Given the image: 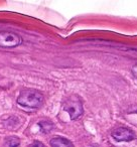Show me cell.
I'll list each match as a JSON object with an SVG mask.
<instances>
[{"mask_svg": "<svg viewBox=\"0 0 137 147\" xmlns=\"http://www.w3.org/2000/svg\"><path fill=\"white\" fill-rule=\"evenodd\" d=\"M43 95L40 92L32 89H26V90L21 91L17 103L20 106L26 107V108L36 109L39 108L43 104Z\"/></svg>", "mask_w": 137, "mask_h": 147, "instance_id": "obj_1", "label": "cell"}, {"mask_svg": "<svg viewBox=\"0 0 137 147\" xmlns=\"http://www.w3.org/2000/svg\"><path fill=\"white\" fill-rule=\"evenodd\" d=\"M63 108L65 112L69 114L70 118L72 120L79 118L81 115L84 112L83 109V104L82 101L80 100L78 96H71L63 102Z\"/></svg>", "mask_w": 137, "mask_h": 147, "instance_id": "obj_2", "label": "cell"}, {"mask_svg": "<svg viewBox=\"0 0 137 147\" xmlns=\"http://www.w3.org/2000/svg\"><path fill=\"white\" fill-rule=\"evenodd\" d=\"M22 43V38L17 33L11 31H0V47L12 49Z\"/></svg>", "mask_w": 137, "mask_h": 147, "instance_id": "obj_3", "label": "cell"}, {"mask_svg": "<svg viewBox=\"0 0 137 147\" xmlns=\"http://www.w3.org/2000/svg\"><path fill=\"white\" fill-rule=\"evenodd\" d=\"M112 137L118 142H128L135 138V135L132 130L126 127H118L112 131Z\"/></svg>", "mask_w": 137, "mask_h": 147, "instance_id": "obj_4", "label": "cell"}, {"mask_svg": "<svg viewBox=\"0 0 137 147\" xmlns=\"http://www.w3.org/2000/svg\"><path fill=\"white\" fill-rule=\"evenodd\" d=\"M49 144L51 147H74V144L72 143V141H70L69 139L63 138V137H53L51 141Z\"/></svg>", "mask_w": 137, "mask_h": 147, "instance_id": "obj_5", "label": "cell"}, {"mask_svg": "<svg viewBox=\"0 0 137 147\" xmlns=\"http://www.w3.org/2000/svg\"><path fill=\"white\" fill-rule=\"evenodd\" d=\"M20 144V139L18 137L10 136L4 141V147H19Z\"/></svg>", "mask_w": 137, "mask_h": 147, "instance_id": "obj_6", "label": "cell"}, {"mask_svg": "<svg viewBox=\"0 0 137 147\" xmlns=\"http://www.w3.org/2000/svg\"><path fill=\"white\" fill-rule=\"evenodd\" d=\"M28 147H45V145L43 143L39 142V141H33L32 143L28 145Z\"/></svg>", "mask_w": 137, "mask_h": 147, "instance_id": "obj_7", "label": "cell"}, {"mask_svg": "<svg viewBox=\"0 0 137 147\" xmlns=\"http://www.w3.org/2000/svg\"><path fill=\"white\" fill-rule=\"evenodd\" d=\"M131 71H132V75L135 77V78L137 79V63L135 65H133L132 69H131Z\"/></svg>", "mask_w": 137, "mask_h": 147, "instance_id": "obj_8", "label": "cell"}]
</instances>
